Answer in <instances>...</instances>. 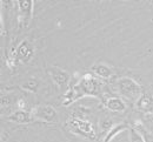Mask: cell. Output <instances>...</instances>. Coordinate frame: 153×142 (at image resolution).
I'll list each match as a JSON object with an SVG mask.
<instances>
[{"label": "cell", "mask_w": 153, "mask_h": 142, "mask_svg": "<svg viewBox=\"0 0 153 142\" xmlns=\"http://www.w3.org/2000/svg\"><path fill=\"white\" fill-rule=\"evenodd\" d=\"M34 118L32 115V113H26L24 110H20V112H17L14 113L13 115L10 116V120L16 122H20V123H25V122H30L32 121Z\"/></svg>", "instance_id": "5"}, {"label": "cell", "mask_w": 153, "mask_h": 142, "mask_svg": "<svg viewBox=\"0 0 153 142\" xmlns=\"http://www.w3.org/2000/svg\"><path fill=\"white\" fill-rule=\"evenodd\" d=\"M71 124L79 130V133H81L82 135L85 136H88L90 139H94L96 138V134H94V130H93V127L90 122L87 121H82V120H72Z\"/></svg>", "instance_id": "3"}, {"label": "cell", "mask_w": 153, "mask_h": 142, "mask_svg": "<svg viewBox=\"0 0 153 142\" xmlns=\"http://www.w3.org/2000/svg\"><path fill=\"white\" fill-rule=\"evenodd\" d=\"M32 115L34 119H40V120H46V121H53L57 116V113L54 108L50 106H39L36 109H33Z\"/></svg>", "instance_id": "2"}, {"label": "cell", "mask_w": 153, "mask_h": 142, "mask_svg": "<svg viewBox=\"0 0 153 142\" xmlns=\"http://www.w3.org/2000/svg\"><path fill=\"white\" fill-rule=\"evenodd\" d=\"M106 106L111 109V110H114V112H121V110H124L125 109V103L121 101V100H119V99H110V100H107L106 102Z\"/></svg>", "instance_id": "6"}, {"label": "cell", "mask_w": 153, "mask_h": 142, "mask_svg": "<svg viewBox=\"0 0 153 142\" xmlns=\"http://www.w3.org/2000/svg\"><path fill=\"white\" fill-rule=\"evenodd\" d=\"M127 128V126L126 124H118V126H115L113 127L112 129H110V133H108V135L106 136V139H105V142H110L113 138H114L115 135L118 134V133H120L121 130H124V129H126Z\"/></svg>", "instance_id": "8"}, {"label": "cell", "mask_w": 153, "mask_h": 142, "mask_svg": "<svg viewBox=\"0 0 153 142\" xmlns=\"http://www.w3.org/2000/svg\"><path fill=\"white\" fill-rule=\"evenodd\" d=\"M118 86H119V90L123 95H125L126 98L130 99H135L139 96L140 94V87L138 86V83L133 81L132 79L128 78H123L118 81Z\"/></svg>", "instance_id": "1"}, {"label": "cell", "mask_w": 153, "mask_h": 142, "mask_svg": "<svg viewBox=\"0 0 153 142\" xmlns=\"http://www.w3.org/2000/svg\"><path fill=\"white\" fill-rule=\"evenodd\" d=\"M131 142H145L143 135L134 128L131 129Z\"/></svg>", "instance_id": "10"}, {"label": "cell", "mask_w": 153, "mask_h": 142, "mask_svg": "<svg viewBox=\"0 0 153 142\" xmlns=\"http://www.w3.org/2000/svg\"><path fill=\"white\" fill-rule=\"evenodd\" d=\"M138 107L143 110V112H149L152 113L153 112V98L151 95L144 94L139 98L138 100Z\"/></svg>", "instance_id": "4"}, {"label": "cell", "mask_w": 153, "mask_h": 142, "mask_svg": "<svg viewBox=\"0 0 153 142\" xmlns=\"http://www.w3.org/2000/svg\"><path fill=\"white\" fill-rule=\"evenodd\" d=\"M52 78H53V80L57 82L58 85H62V83H65V82L67 81V79H68V75L65 73V72H61V71H57V69H54L53 71V73H52Z\"/></svg>", "instance_id": "7"}, {"label": "cell", "mask_w": 153, "mask_h": 142, "mask_svg": "<svg viewBox=\"0 0 153 142\" xmlns=\"http://www.w3.org/2000/svg\"><path fill=\"white\" fill-rule=\"evenodd\" d=\"M94 72H96L98 75L102 77V78H108L111 75L110 68L107 66H105V65H99V66L94 67Z\"/></svg>", "instance_id": "9"}]
</instances>
